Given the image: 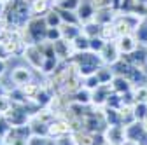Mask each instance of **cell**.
<instances>
[{
    "mask_svg": "<svg viewBox=\"0 0 147 145\" xmlns=\"http://www.w3.org/2000/svg\"><path fill=\"white\" fill-rule=\"evenodd\" d=\"M82 84H84V87H88V89H91V91H93V89H96V87L100 86V81H98L96 74H93V75H89V77H86Z\"/></svg>",
    "mask_w": 147,
    "mask_h": 145,
    "instance_id": "32",
    "label": "cell"
},
{
    "mask_svg": "<svg viewBox=\"0 0 147 145\" xmlns=\"http://www.w3.org/2000/svg\"><path fill=\"white\" fill-rule=\"evenodd\" d=\"M47 23L44 16H32L30 21L26 23L25 28H21V39L25 44H40L46 40V33H47Z\"/></svg>",
    "mask_w": 147,
    "mask_h": 145,
    "instance_id": "3",
    "label": "cell"
},
{
    "mask_svg": "<svg viewBox=\"0 0 147 145\" xmlns=\"http://www.w3.org/2000/svg\"><path fill=\"white\" fill-rule=\"evenodd\" d=\"M60 28H61V39H65L68 42H74L82 33V25H67V23H63Z\"/></svg>",
    "mask_w": 147,
    "mask_h": 145,
    "instance_id": "14",
    "label": "cell"
},
{
    "mask_svg": "<svg viewBox=\"0 0 147 145\" xmlns=\"http://www.w3.org/2000/svg\"><path fill=\"white\" fill-rule=\"evenodd\" d=\"M137 2H140V4H145V5H147V0H137Z\"/></svg>",
    "mask_w": 147,
    "mask_h": 145,
    "instance_id": "41",
    "label": "cell"
},
{
    "mask_svg": "<svg viewBox=\"0 0 147 145\" xmlns=\"http://www.w3.org/2000/svg\"><path fill=\"white\" fill-rule=\"evenodd\" d=\"M5 28H9L7 17H5V14H0V30H5Z\"/></svg>",
    "mask_w": 147,
    "mask_h": 145,
    "instance_id": "36",
    "label": "cell"
},
{
    "mask_svg": "<svg viewBox=\"0 0 147 145\" xmlns=\"http://www.w3.org/2000/svg\"><path fill=\"white\" fill-rule=\"evenodd\" d=\"M100 37L105 40V42H110V40H116L119 35H117V30H116V25L114 23H109V25H103L100 28Z\"/></svg>",
    "mask_w": 147,
    "mask_h": 145,
    "instance_id": "23",
    "label": "cell"
},
{
    "mask_svg": "<svg viewBox=\"0 0 147 145\" xmlns=\"http://www.w3.org/2000/svg\"><path fill=\"white\" fill-rule=\"evenodd\" d=\"M116 17H117V11H116L112 5H110V7L96 9L93 19H95L100 26H103V25H109V23H114V21H116Z\"/></svg>",
    "mask_w": 147,
    "mask_h": 145,
    "instance_id": "12",
    "label": "cell"
},
{
    "mask_svg": "<svg viewBox=\"0 0 147 145\" xmlns=\"http://www.w3.org/2000/svg\"><path fill=\"white\" fill-rule=\"evenodd\" d=\"M61 39V28L56 26V28H47V33H46V40L47 42H56Z\"/></svg>",
    "mask_w": 147,
    "mask_h": 145,
    "instance_id": "31",
    "label": "cell"
},
{
    "mask_svg": "<svg viewBox=\"0 0 147 145\" xmlns=\"http://www.w3.org/2000/svg\"><path fill=\"white\" fill-rule=\"evenodd\" d=\"M7 75H9L14 87H23L25 84L33 81V68L28 65H18L7 72Z\"/></svg>",
    "mask_w": 147,
    "mask_h": 145,
    "instance_id": "5",
    "label": "cell"
},
{
    "mask_svg": "<svg viewBox=\"0 0 147 145\" xmlns=\"http://www.w3.org/2000/svg\"><path fill=\"white\" fill-rule=\"evenodd\" d=\"M133 101L135 103H147V86H137L133 87Z\"/></svg>",
    "mask_w": 147,
    "mask_h": 145,
    "instance_id": "27",
    "label": "cell"
},
{
    "mask_svg": "<svg viewBox=\"0 0 147 145\" xmlns=\"http://www.w3.org/2000/svg\"><path fill=\"white\" fill-rule=\"evenodd\" d=\"M142 124H144V128H145V131H147V117H145V119L142 121Z\"/></svg>",
    "mask_w": 147,
    "mask_h": 145,
    "instance_id": "39",
    "label": "cell"
},
{
    "mask_svg": "<svg viewBox=\"0 0 147 145\" xmlns=\"http://www.w3.org/2000/svg\"><path fill=\"white\" fill-rule=\"evenodd\" d=\"M7 93H9V91H7V87L2 84V79H0V96H5Z\"/></svg>",
    "mask_w": 147,
    "mask_h": 145,
    "instance_id": "37",
    "label": "cell"
},
{
    "mask_svg": "<svg viewBox=\"0 0 147 145\" xmlns=\"http://www.w3.org/2000/svg\"><path fill=\"white\" fill-rule=\"evenodd\" d=\"M74 136V142L76 145H96V135L95 133H89L86 130H81V131H74L72 133Z\"/></svg>",
    "mask_w": 147,
    "mask_h": 145,
    "instance_id": "15",
    "label": "cell"
},
{
    "mask_svg": "<svg viewBox=\"0 0 147 145\" xmlns=\"http://www.w3.org/2000/svg\"><path fill=\"white\" fill-rule=\"evenodd\" d=\"M58 12L61 16V21L63 23H67V25H81V21H79V17H77L76 12H72V11H61V9H58Z\"/></svg>",
    "mask_w": 147,
    "mask_h": 145,
    "instance_id": "28",
    "label": "cell"
},
{
    "mask_svg": "<svg viewBox=\"0 0 147 145\" xmlns=\"http://www.w3.org/2000/svg\"><path fill=\"white\" fill-rule=\"evenodd\" d=\"M96 77H98L100 84H110V82H112V79L116 77V74H114V70L110 68V66L102 65V66L96 70Z\"/></svg>",
    "mask_w": 147,
    "mask_h": 145,
    "instance_id": "22",
    "label": "cell"
},
{
    "mask_svg": "<svg viewBox=\"0 0 147 145\" xmlns=\"http://www.w3.org/2000/svg\"><path fill=\"white\" fill-rule=\"evenodd\" d=\"M100 25L95 21V19H91V21H88V23H82V33L86 35V37H89V39H93V37H98L100 35Z\"/></svg>",
    "mask_w": 147,
    "mask_h": 145,
    "instance_id": "24",
    "label": "cell"
},
{
    "mask_svg": "<svg viewBox=\"0 0 147 145\" xmlns=\"http://www.w3.org/2000/svg\"><path fill=\"white\" fill-rule=\"evenodd\" d=\"M110 86H112V91L117 95H128V93L133 91V84L124 75H116L112 79V82H110Z\"/></svg>",
    "mask_w": 147,
    "mask_h": 145,
    "instance_id": "13",
    "label": "cell"
},
{
    "mask_svg": "<svg viewBox=\"0 0 147 145\" xmlns=\"http://www.w3.org/2000/svg\"><path fill=\"white\" fill-rule=\"evenodd\" d=\"M46 23H47V26L49 28H56V26H61L63 25V21H61V16H60V12H58V9H51L46 16Z\"/></svg>",
    "mask_w": 147,
    "mask_h": 145,
    "instance_id": "25",
    "label": "cell"
},
{
    "mask_svg": "<svg viewBox=\"0 0 147 145\" xmlns=\"http://www.w3.org/2000/svg\"><path fill=\"white\" fill-rule=\"evenodd\" d=\"M133 35L137 37V40H138V44H140V46L147 47V16H145V17H142V21H140V25L135 28Z\"/></svg>",
    "mask_w": 147,
    "mask_h": 145,
    "instance_id": "21",
    "label": "cell"
},
{
    "mask_svg": "<svg viewBox=\"0 0 147 145\" xmlns=\"http://www.w3.org/2000/svg\"><path fill=\"white\" fill-rule=\"evenodd\" d=\"M5 5H7V4L0 2V14H4V12H5Z\"/></svg>",
    "mask_w": 147,
    "mask_h": 145,
    "instance_id": "38",
    "label": "cell"
},
{
    "mask_svg": "<svg viewBox=\"0 0 147 145\" xmlns=\"http://www.w3.org/2000/svg\"><path fill=\"white\" fill-rule=\"evenodd\" d=\"M53 47H54V54L60 61H70L76 54V49H74L72 42L65 40V39H60L56 42H53Z\"/></svg>",
    "mask_w": 147,
    "mask_h": 145,
    "instance_id": "9",
    "label": "cell"
},
{
    "mask_svg": "<svg viewBox=\"0 0 147 145\" xmlns=\"http://www.w3.org/2000/svg\"><path fill=\"white\" fill-rule=\"evenodd\" d=\"M2 143H4V140H2V136H0V145H2Z\"/></svg>",
    "mask_w": 147,
    "mask_h": 145,
    "instance_id": "44",
    "label": "cell"
},
{
    "mask_svg": "<svg viewBox=\"0 0 147 145\" xmlns=\"http://www.w3.org/2000/svg\"><path fill=\"white\" fill-rule=\"evenodd\" d=\"M82 0H54L53 2V7L54 9H61V11H72L76 12L79 9Z\"/></svg>",
    "mask_w": 147,
    "mask_h": 145,
    "instance_id": "20",
    "label": "cell"
},
{
    "mask_svg": "<svg viewBox=\"0 0 147 145\" xmlns=\"http://www.w3.org/2000/svg\"><path fill=\"white\" fill-rule=\"evenodd\" d=\"M0 2H4V4H9V2H11V0H0Z\"/></svg>",
    "mask_w": 147,
    "mask_h": 145,
    "instance_id": "42",
    "label": "cell"
},
{
    "mask_svg": "<svg viewBox=\"0 0 147 145\" xmlns=\"http://www.w3.org/2000/svg\"><path fill=\"white\" fill-rule=\"evenodd\" d=\"M102 112H103V117H105L107 126H116V124H121V115H119V110H117V108L103 107V108H102Z\"/></svg>",
    "mask_w": 147,
    "mask_h": 145,
    "instance_id": "18",
    "label": "cell"
},
{
    "mask_svg": "<svg viewBox=\"0 0 147 145\" xmlns=\"http://www.w3.org/2000/svg\"><path fill=\"white\" fill-rule=\"evenodd\" d=\"M110 93H112V86L110 84H100L96 89L91 91V105L96 108H103Z\"/></svg>",
    "mask_w": 147,
    "mask_h": 145,
    "instance_id": "8",
    "label": "cell"
},
{
    "mask_svg": "<svg viewBox=\"0 0 147 145\" xmlns=\"http://www.w3.org/2000/svg\"><path fill=\"white\" fill-rule=\"evenodd\" d=\"M7 61L5 60H0V79H2L4 75H7Z\"/></svg>",
    "mask_w": 147,
    "mask_h": 145,
    "instance_id": "35",
    "label": "cell"
},
{
    "mask_svg": "<svg viewBox=\"0 0 147 145\" xmlns=\"http://www.w3.org/2000/svg\"><path fill=\"white\" fill-rule=\"evenodd\" d=\"M30 9L33 16H46L53 9V4L44 2V0H33V2H30Z\"/></svg>",
    "mask_w": 147,
    "mask_h": 145,
    "instance_id": "17",
    "label": "cell"
},
{
    "mask_svg": "<svg viewBox=\"0 0 147 145\" xmlns=\"http://www.w3.org/2000/svg\"><path fill=\"white\" fill-rule=\"evenodd\" d=\"M133 112L137 121H144L147 117V103H133Z\"/></svg>",
    "mask_w": 147,
    "mask_h": 145,
    "instance_id": "29",
    "label": "cell"
},
{
    "mask_svg": "<svg viewBox=\"0 0 147 145\" xmlns=\"http://www.w3.org/2000/svg\"><path fill=\"white\" fill-rule=\"evenodd\" d=\"M93 5H95L96 9L110 7V5H114V0H93Z\"/></svg>",
    "mask_w": 147,
    "mask_h": 145,
    "instance_id": "34",
    "label": "cell"
},
{
    "mask_svg": "<svg viewBox=\"0 0 147 145\" xmlns=\"http://www.w3.org/2000/svg\"><path fill=\"white\" fill-rule=\"evenodd\" d=\"M121 58H123V54H121V51H119V47H117V42H116V40L105 42L103 49L100 51V60H102V63L107 65V66H112V65L117 63Z\"/></svg>",
    "mask_w": 147,
    "mask_h": 145,
    "instance_id": "7",
    "label": "cell"
},
{
    "mask_svg": "<svg viewBox=\"0 0 147 145\" xmlns=\"http://www.w3.org/2000/svg\"><path fill=\"white\" fill-rule=\"evenodd\" d=\"M74 130H72V124L68 119L58 115L54 117L49 126H47V136L49 138H60V136H65V135H72Z\"/></svg>",
    "mask_w": 147,
    "mask_h": 145,
    "instance_id": "6",
    "label": "cell"
},
{
    "mask_svg": "<svg viewBox=\"0 0 147 145\" xmlns=\"http://www.w3.org/2000/svg\"><path fill=\"white\" fill-rule=\"evenodd\" d=\"M70 61L74 63V66H76V70H77V74H79L82 79H86V77H89V75L96 74V70L103 65L102 60H100V54L91 52V51L76 52Z\"/></svg>",
    "mask_w": 147,
    "mask_h": 145,
    "instance_id": "2",
    "label": "cell"
},
{
    "mask_svg": "<svg viewBox=\"0 0 147 145\" xmlns=\"http://www.w3.org/2000/svg\"><path fill=\"white\" fill-rule=\"evenodd\" d=\"M103 46H105V40L100 37H93V39H89V51L91 52H96V54H100V51L103 49Z\"/></svg>",
    "mask_w": 147,
    "mask_h": 145,
    "instance_id": "30",
    "label": "cell"
},
{
    "mask_svg": "<svg viewBox=\"0 0 147 145\" xmlns=\"http://www.w3.org/2000/svg\"><path fill=\"white\" fill-rule=\"evenodd\" d=\"M95 12H96V7L93 5V0H82L81 5H79V9L76 11V14H77V17H79L81 25L93 19V17H95Z\"/></svg>",
    "mask_w": 147,
    "mask_h": 145,
    "instance_id": "11",
    "label": "cell"
},
{
    "mask_svg": "<svg viewBox=\"0 0 147 145\" xmlns=\"http://www.w3.org/2000/svg\"><path fill=\"white\" fill-rule=\"evenodd\" d=\"M26 2H33V0H26Z\"/></svg>",
    "mask_w": 147,
    "mask_h": 145,
    "instance_id": "45",
    "label": "cell"
},
{
    "mask_svg": "<svg viewBox=\"0 0 147 145\" xmlns=\"http://www.w3.org/2000/svg\"><path fill=\"white\" fill-rule=\"evenodd\" d=\"M40 87H42V84H40V82H37V81L33 79L32 82L25 84V86H23V87H20V89L23 91V95L26 96V100L33 101V100H35V96H37V93L40 91Z\"/></svg>",
    "mask_w": 147,
    "mask_h": 145,
    "instance_id": "19",
    "label": "cell"
},
{
    "mask_svg": "<svg viewBox=\"0 0 147 145\" xmlns=\"http://www.w3.org/2000/svg\"><path fill=\"white\" fill-rule=\"evenodd\" d=\"M21 58L25 60V63L28 66H32L37 72H40L44 66V61H46V54L42 52L39 44H26L23 52H21Z\"/></svg>",
    "mask_w": 147,
    "mask_h": 145,
    "instance_id": "4",
    "label": "cell"
},
{
    "mask_svg": "<svg viewBox=\"0 0 147 145\" xmlns=\"http://www.w3.org/2000/svg\"><path fill=\"white\" fill-rule=\"evenodd\" d=\"M142 68H144V72L147 74V58H145V63H144V66H142Z\"/></svg>",
    "mask_w": 147,
    "mask_h": 145,
    "instance_id": "40",
    "label": "cell"
},
{
    "mask_svg": "<svg viewBox=\"0 0 147 145\" xmlns=\"http://www.w3.org/2000/svg\"><path fill=\"white\" fill-rule=\"evenodd\" d=\"M116 42H117V47H119V51H121L123 56H128V54L135 52L140 47V44H138V40H137V37H135L133 33L121 35V37L116 39Z\"/></svg>",
    "mask_w": 147,
    "mask_h": 145,
    "instance_id": "10",
    "label": "cell"
},
{
    "mask_svg": "<svg viewBox=\"0 0 147 145\" xmlns=\"http://www.w3.org/2000/svg\"><path fill=\"white\" fill-rule=\"evenodd\" d=\"M54 142H56V145H76L72 135H65V136H60V138H54Z\"/></svg>",
    "mask_w": 147,
    "mask_h": 145,
    "instance_id": "33",
    "label": "cell"
},
{
    "mask_svg": "<svg viewBox=\"0 0 147 145\" xmlns=\"http://www.w3.org/2000/svg\"><path fill=\"white\" fill-rule=\"evenodd\" d=\"M70 98H72L70 101H74V103H79V105H91V89H88V87L82 86L79 91H76Z\"/></svg>",
    "mask_w": 147,
    "mask_h": 145,
    "instance_id": "16",
    "label": "cell"
},
{
    "mask_svg": "<svg viewBox=\"0 0 147 145\" xmlns=\"http://www.w3.org/2000/svg\"><path fill=\"white\" fill-rule=\"evenodd\" d=\"M76 52H84V51H89V37H86L84 33H81L79 37L72 42Z\"/></svg>",
    "mask_w": 147,
    "mask_h": 145,
    "instance_id": "26",
    "label": "cell"
},
{
    "mask_svg": "<svg viewBox=\"0 0 147 145\" xmlns=\"http://www.w3.org/2000/svg\"><path fill=\"white\" fill-rule=\"evenodd\" d=\"M5 17H7V23L9 28L12 30H21L26 26V23L30 21L32 9H30V2L26 0H11V2L5 5Z\"/></svg>",
    "mask_w": 147,
    "mask_h": 145,
    "instance_id": "1",
    "label": "cell"
},
{
    "mask_svg": "<svg viewBox=\"0 0 147 145\" xmlns=\"http://www.w3.org/2000/svg\"><path fill=\"white\" fill-rule=\"evenodd\" d=\"M44 2H49V4H53V2H54V0H44Z\"/></svg>",
    "mask_w": 147,
    "mask_h": 145,
    "instance_id": "43",
    "label": "cell"
}]
</instances>
